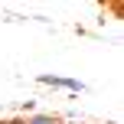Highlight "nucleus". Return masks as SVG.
<instances>
[{
	"label": "nucleus",
	"instance_id": "nucleus-1",
	"mask_svg": "<svg viewBox=\"0 0 124 124\" xmlns=\"http://www.w3.org/2000/svg\"><path fill=\"white\" fill-rule=\"evenodd\" d=\"M39 85H49V88H62V92H69V95L88 92V85H85V82H78V78H65V75H49V72H43V75H39Z\"/></svg>",
	"mask_w": 124,
	"mask_h": 124
},
{
	"label": "nucleus",
	"instance_id": "nucleus-2",
	"mask_svg": "<svg viewBox=\"0 0 124 124\" xmlns=\"http://www.w3.org/2000/svg\"><path fill=\"white\" fill-rule=\"evenodd\" d=\"M20 124H62V121H56L52 114H33V118H26V121H20Z\"/></svg>",
	"mask_w": 124,
	"mask_h": 124
}]
</instances>
